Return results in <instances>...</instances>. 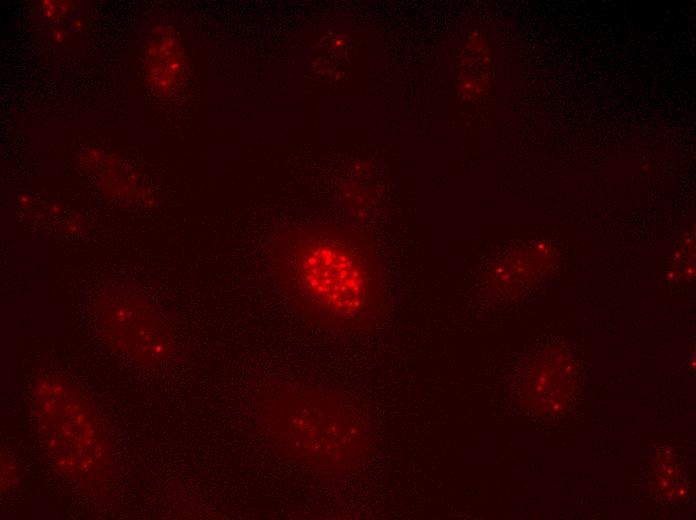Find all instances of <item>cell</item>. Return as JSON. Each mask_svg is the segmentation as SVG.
<instances>
[{"label":"cell","mask_w":696,"mask_h":520,"mask_svg":"<svg viewBox=\"0 0 696 520\" xmlns=\"http://www.w3.org/2000/svg\"><path fill=\"white\" fill-rule=\"evenodd\" d=\"M272 274L303 314L340 330L374 322L383 275L371 244L339 231L309 230L269 244Z\"/></svg>","instance_id":"obj_1"},{"label":"cell","mask_w":696,"mask_h":520,"mask_svg":"<svg viewBox=\"0 0 696 520\" xmlns=\"http://www.w3.org/2000/svg\"><path fill=\"white\" fill-rule=\"evenodd\" d=\"M266 436L287 459L315 466L349 468L367 448L366 429L346 404L309 388H289L262 412Z\"/></svg>","instance_id":"obj_2"}]
</instances>
